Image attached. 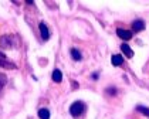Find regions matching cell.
I'll list each match as a JSON object with an SVG mask.
<instances>
[{"label":"cell","instance_id":"cell-1","mask_svg":"<svg viewBox=\"0 0 149 119\" xmlns=\"http://www.w3.org/2000/svg\"><path fill=\"white\" fill-rule=\"evenodd\" d=\"M14 43H16V37L13 34H4V36L0 37V47L3 50H10L14 47Z\"/></svg>","mask_w":149,"mask_h":119},{"label":"cell","instance_id":"cell-2","mask_svg":"<svg viewBox=\"0 0 149 119\" xmlns=\"http://www.w3.org/2000/svg\"><path fill=\"white\" fill-rule=\"evenodd\" d=\"M85 111V105L82 104V102H80V101H77V102H74L72 105H71V108H70V112H71V115L72 116H80L81 113Z\"/></svg>","mask_w":149,"mask_h":119},{"label":"cell","instance_id":"cell-3","mask_svg":"<svg viewBox=\"0 0 149 119\" xmlns=\"http://www.w3.org/2000/svg\"><path fill=\"white\" fill-rule=\"evenodd\" d=\"M116 34L121 37L122 40H131L132 38V33L128 31V30H124V28H118L116 30Z\"/></svg>","mask_w":149,"mask_h":119},{"label":"cell","instance_id":"cell-4","mask_svg":"<svg viewBox=\"0 0 149 119\" xmlns=\"http://www.w3.org/2000/svg\"><path fill=\"white\" fill-rule=\"evenodd\" d=\"M132 28H134V31H142V30L145 28L143 20H135V21L132 23Z\"/></svg>","mask_w":149,"mask_h":119},{"label":"cell","instance_id":"cell-5","mask_svg":"<svg viewBox=\"0 0 149 119\" xmlns=\"http://www.w3.org/2000/svg\"><path fill=\"white\" fill-rule=\"evenodd\" d=\"M40 33H41V37L44 40L50 38V31H48V28H47V26L44 23H40Z\"/></svg>","mask_w":149,"mask_h":119},{"label":"cell","instance_id":"cell-6","mask_svg":"<svg viewBox=\"0 0 149 119\" xmlns=\"http://www.w3.org/2000/svg\"><path fill=\"white\" fill-rule=\"evenodd\" d=\"M121 50H122V53L126 55V58H132V57H134V51L131 50V47H129V46L122 44V46H121Z\"/></svg>","mask_w":149,"mask_h":119},{"label":"cell","instance_id":"cell-7","mask_svg":"<svg viewBox=\"0 0 149 119\" xmlns=\"http://www.w3.org/2000/svg\"><path fill=\"white\" fill-rule=\"evenodd\" d=\"M111 62H112V65H121L124 62V57L119 55V54H115V55H112V58H111Z\"/></svg>","mask_w":149,"mask_h":119},{"label":"cell","instance_id":"cell-8","mask_svg":"<svg viewBox=\"0 0 149 119\" xmlns=\"http://www.w3.org/2000/svg\"><path fill=\"white\" fill-rule=\"evenodd\" d=\"M38 116H40V119H50V111L46 109V108L40 109L38 111Z\"/></svg>","mask_w":149,"mask_h":119},{"label":"cell","instance_id":"cell-9","mask_svg":"<svg viewBox=\"0 0 149 119\" xmlns=\"http://www.w3.org/2000/svg\"><path fill=\"white\" fill-rule=\"evenodd\" d=\"M61 80H63V74H61V71L54 70V72H53V81H54V82H61Z\"/></svg>","mask_w":149,"mask_h":119},{"label":"cell","instance_id":"cell-10","mask_svg":"<svg viewBox=\"0 0 149 119\" xmlns=\"http://www.w3.org/2000/svg\"><path fill=\"white\" fill-rule=\"evenodd\" d=\"M71 55H72V58L75 59V61H80L81 59V53L78 51V50H75V48L71 50Z\"/></svg>","mask_w":149,"mask_h":119},{"label":"cell","instance_id":"cell-11","mask_svg":"<svg viewBox=\"0 0 149 119\" xmlns=\"http://www.w3.org/2000/svg\"><path fill=\"white\" fill-rule=\"evenodd\" d=\"M6 82H7V77H6L4 74H1V72H0V91L3 89V86L6 85Z\"/></svg>","mask_w":149,"mask_h":119},{"label":"cell","instance_id":"cell-12","mask_svg":"<svg viewBox=\"0 0 149 119\" xmlns=\"http://www.w3.org/2000/svg\"><path fill=\"white\" fill-rule=\"evenodd\" d=\"M0 67H6V68H16V65H14V64H10V62H7V61H4V59H0Z\"/></svg>","mask_w":149,"mask_h":119},{"label":"cell","instance_id":"cell-13","mask_svg":"<svg viewBox=\"0 0 149 119\" xmlns=\"http://www.w3.org/2000/svg\"><path fill=\"white\" fill-rule=\"evenodd\" d=\"M136 111L143 113L145 116H149V108H145V107H136Z\"/></svg>","mask_w":149,"mask_h":119},{"label":"cell","instance_id":"cell-14","mask_svg":"<svg viewBox=\"0 0 149 119\" xmlns=\"http://www.w3.org/2000/svg\"><path fill=\"white\" fill-rule=\"evenodd\" d=\"M108 94H116V89H114V88H108Z\"/></svg>","mask_w":149,"mask_h":119}]
</instances>
